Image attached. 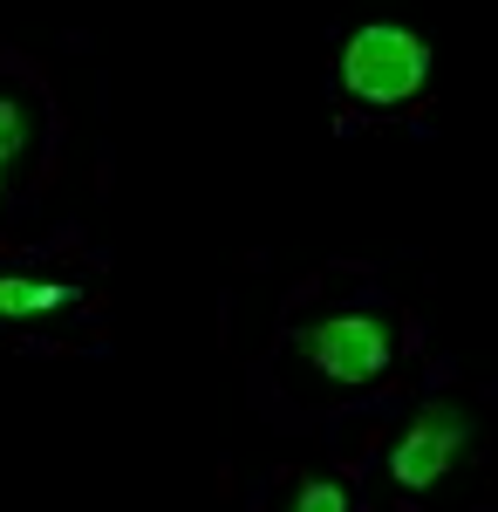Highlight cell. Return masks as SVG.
Listing matches in <instances>:
<instances>
[{
    "label": "cell",
    "instance_id": "cell-1",
    "mask_svg": "<svg viewBox=\"0 0 498 512\" xmlns=\"http://www.w3.org/2000/svg\"><path fill=\"white\" fill-rule=\"evenodd\" d=\"M430 82V41L396 28V21H369L342 41V89L362 110H403Z\"/></svg>",
    "mask_w": 498,
    "mask_h": 512
},
{
    "label": "cell",
    "instance_id": "cell-2",
    "mask_svg": "<svg viewBox=\"0 0 498 512\" xmlns=\"http://www.w3.org/2000/svg\"><path fill=\"white\" fill-rule=\"evenodd\" d=\"M464 451H471V417L458 403H423L417 417L396 431V444H389V478L403 492H430Z\"/></svg>",
    "mask_w": 498,
    "mask_h": 512
},
{
    "label": "cell",
    "instance_id": "cell-3",
    "mask_svg": "<svg viewBox=\"0 0 498 512\" xmlns=\"http://www.w3.org/2000/svg\"><path fill=\"white\" fill-rule=\"evenodd\" d=\"M301 355L328 383H376L396 362V342H389V328L376 315H328L301 335Z\"/></svg>",
    "mask_w": 498,
    "mask_h": 512
},
{
    "label": "cell",
    "instance_id": "cell-4",
    "mask_svg": "<svg viewBox=\"0 0 498 512\" xmlns=\"http://www.w3.org/2000/svg\"><path fill=\"white\" fill-rule=\"evenodd\" d=\"M62 301H69V287H55V280L0 274V321H21V315H48V308H62Z\"/></svg>",
    "mask_w": 498,
    "mask_h": 512
},
{
    "label": "cell",
    "instance_id": "cell-5",
    "mask_svg": "<svg viewBox=\"0 0 498 512\" xmlns=\"http://www.w3.org/2000/svg\"><path fill=\"white\" fill-rule=\"evenodd\" d=\"M28 144H35V110L21 96H0V185L14 178V164L28 158Z\"/></svg>",
    "mask_w": 498,
    "mask_h": 512
},
{
    "label": "cell",
    "instance_id": "cell-6",
    "mask_svg": "<svg viewBox=\"0 0 498 512\" xmlns=\"http://www.w3.org/2000/svg\"><path fill=\"white\" fill-rule=\"evenodd\" d=\"M294 512H348V492L335 485V478H307L301 499H294Z\"/></svg>",
    "mask_w": 498,
    "mask_h": 512
},
{
    "label": "cell",
    "instance_id": "cell-7",
    "mask_svg": "<svg viewBox=\"0 0 498 512\" xmlns=\"http://www.w3.org/2000/svg\"><path fill=\"white\" fill-rule=\"evenodd\" d=\"M0 192H7V185H0Z\"/></svg>",
    "mask_w": 498,
    "mask_h": 512
}]
</instances>
